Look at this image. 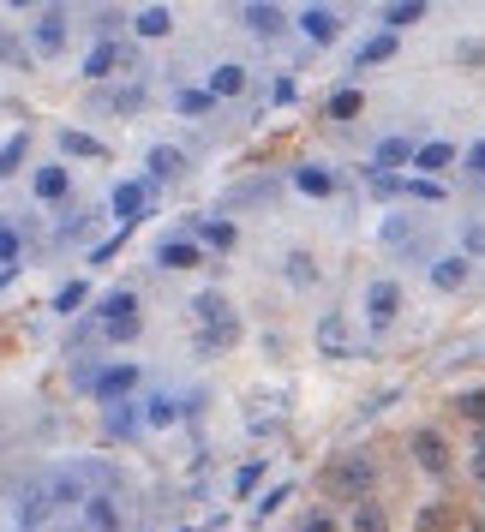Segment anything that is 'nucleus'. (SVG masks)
Returning <instances> with one entry per match:
<instances>
[{"mask_svg": "<svg viewBox=\"0 0 485 532\" xmlns=\"http://www.w3.org/2000/svg\"><path fill=\"white\" fill-rule=\"evenodd\" d=\"M372 478H378L372 454H336V461L318 473V491H323V496H342V503H354V509H360L365 491H372Z\"/></svg>", "mask_w": 485, "mask_h": 532, "instance_id": "f257e3e1", "label": "nucleus"}, {"mask_svg": "<svg viewBox=\"0 0 485 532\" xmlns=\"http://www.w3.org/2000/svg\"><path fill=\"white\" fill-rule=\"evenodd\" d=\"M102 329H108V341H132L138 336V299L126 294V287H114V294L102 299Z\"/></svg>", "mask_w": 485, "mask_h": 532, "instance_id": "f03ea898", "label": "nucleus"}, {"mask_svg": "<svg viewBox=\"0 0 485 532\" xmlns=\"http://www.w3.org/2000/svg\"><path fill=\"white\" fill-rule=\"evenodd\" d=\"M90 395H96L102 407H114V401H132V395H138V365H102L96 383H90Z\"/></svg>", "mask_w": 485, "mask_h": 532, "instance_id": "7ed1b4c3", "label": "nucleus"}, {"mask_svg": "<svg viewBox=\"0 0 485 532\" xmlns=\"http://www.w3.org/2000/svg\"><path fill=\"white\" fill-rule=\"evenodd\" d=\"M407 454H414L431 478H449V443L438 431H414V436H407Z\"/></svg>", "mask_w": 485, "mask_h": 532, "instance_id": "20e7f679", "label": "nucleus"}, {"mask_svg": "<svg viewBox=\"0 0 485 532\" xmlns=\"http://www.w3.org/2000/svg\"><path fill=\"white\" fill-rule=\"evenodd\" d=\"M84 532H121V496H114V485L84 503Z\"/></svg>", "mask_w": 485, "mask_h": 532, "instance_id": "39448f33", "label": "nucleus"}, {"mask_svg": "<svg viewBox=\"0 0 485 532\" xmlns=\"http://www.w3.org/2000/svg\"><path fill=\"white\" fill-rule=\"evenodd\" d=\"M108 204H114V221H121V228H132V221L150 210V186H144V179H126V186H114V197H108Z\"/></svg>", "mask_w": 485, "mask_h": 532, "instance_id": "423d86ee", "label": "nucleus"}, {"mask_svg": "<svg viewBox=\"0 0 485 532\" xmlns=\"http://www.w3.org/2000/svg\"><path fill=\"white\" fill-rule=\"evenodd\" d=\"M396 312H402V287L396 281H372L365 287V317L384 329V323H396Z\"/></svg>", "mask_w": 485, "mask_h": 532, "instance_id": "0eeeda50", "label": "nucleus"}, {"mask_svg": "<svg viewBox=\"0 0 485 532\" xmlns=\"http://www.w3.org/2000/svg\"><path fill=\"white\" fill-rule=\"evenodd\" d=\"M121 66H132V48H121V42H96L90 60H84V79H108V72H121Z\"/></svg>", "mask_w": 485, "mask_h": 532, "instance_id": "6e6552de", "label": "nucleus"}, {"mask_svg": "<svg viewBox=\"0 0 485 532\" xmlns=\"http://www.w3.org/2000/svg\"><path fill=\"white\" fill-rule=\"evenodd\" d=\"M294 24H300V37H312V42H336V30H342L336 6H305Z\"/></svg>", "mask_w": 485, "mask_h": 532, "instance_id": "1a4fd4ad", "label": "nucleus"}, {"mask_svg": "<svg viewBox=\"0 0 485 532\" xmlns=\"http://www.w3.org/2000/svg\"><path fill=\"white\" fill-rule=\"evenodd\" d=\"M414 156H420V150H414L407 138H384L378 150H372V174H396V168H407Z\"/></svg>", "mask_w": 485, "mask_h": 532, "instance_id": "9d476101", "label": "nucleus"}, {"mask_svg": "<svg viewBox=\"0 0 485 532\" xmlns=\"http://www.w3.org/2000/svg\"><path fill=\"white\" fill-rule=\"evenodd\" d=\"M240 19H246V30H252V37H282V30H288V12H282V6H240Z\"/></svg>", "mask_w": 485, "mask_h": 532, "instance_id": "9b49d317", "label": "nucleus"}, {"mask_svg": "<svg viewBox=\"0 0 485 532\" xmlns=\"http://www.w3.org/2000/svg\"><path fill=\"white\" fill-rule=\"evenodd\" d=\"M156 263H162V270H192V263H204V245H198V239H162Z\"/></svg>", "mask_w": 485, "mask_h": 532, "instance_id": "f8f14e48", "label": "nucleus"}, {"mask_svg": "<svg viewBox=\"0 0 485 532\" xmlns=\"http://www.w3.org/2000/svg\"><path fill=\"white\" fill-rule=\"evenodd\" d=\"M30 186H37L42 204H61V197L72 192V174H66L61 162H48V168H37V179H30Z\"/></svg>", "mask_w": 485, "mask_h": 532, "instance_id": "ddd939ff", "label": "nucleus"}, {"mask_svg": "<svg viewBox=\"0 0 485 532\" xmlns=\"http://www.w3.org/2000/svg\"><path fill=\"white\" fill-rule=\"evenodd\" d=\"M192 312H198L204 329H228V323H234V305H228L222 294H198V299H192Z\"/></svg>", "mask_w": 485, "mask_h": 532, "instance_id": "4468645a", "label": "nucleus"}, {"mask_svg": "<svg viewBox=\"0 0 485 532\" xmlns=\"http://www.w3.org/2000/svg\"><path fill=\"white\" fill-rule=\"evenodd\" d=\"M431 287H438V294L467 287V257H438V263H431Z\"/></svg>", "mask_w": 485, "mask_h": 532, "instance_id": "2eb2a0df", "label": "nucleus"}, {"mask_svg": "<svg viewBox=\"0 0 485 532\" xmlns=\"http://www.w3.org/2000/svg\"><path fill=\"white\" fill-rule=\"evenodd\" d=\"M61 37H66V12H61V6H42V19H37V48H42V54H54V48H61Z\"/></svg>", "mask_w": 485, "mask_h": 532, "instance_id": "dca6fc26", "label": "nucleus"}, {"mask_svg": "<svg viewBox=\"0 0 485 532\" xmlns=\"http://www.w3.org/2000/svg\"><path fill=\"white\" fill-rule=\"evenodd\" d=\"M198 234H204V245H210V252H234V245H240V228H234L228 216H210Z\"/></svg>", "mask_w": 485, "mask_h": 532, "instance_id": "f3484780", "label": "nucleus"}, {"mask_svg": "<svg viewBox=\"0 0 485 532\" xmlns=\"http://www.w3.org/2000/svg\"><path fill=\"white\" fill-rule=\"evenodd\" d=\"M246 90V66H234V60H222L216 72H210V96L222 102V96H240Z\"/></svg>", "mask_w": 485, "mask_h": 532, "instance_id": "a211bd4d", "label": "nucleus"}, {"mask_svg": "<svg viewBox=\"0 0 485 532\" xmlns=\"http://www.w3.org/2000/svg\"><path fill=\"white\" fill-rule=\"evenodd\" d=\"M132 30H138L144 42H156V37H168V30H174V12H168V6H144L138 19H132Z\"/></svg>", "mask_w": 485, "mask_h": 532, "instance_id": "6ab92c4d", "label": "nucleus"}, {"mask_svg": "<svg viewBox=\"0 0 485 532\" xmlns=\"http://www.w3.org/2000/svg\"><path fill=\"white\" fill-rule=\"evenodd\" d=\"M132 425H138V419H132V401L102 407V436H108V443H114V436H132Z\"/></svg>", "mask_w": 485, "mask_h": 532, "instance_id": "aec40b11", "label": "nucleus"}, {"mask_svg": "<svg viewBox=\"0 0 485 532\" xmlns=\"http://www.w3.org/2000/svg\"><path fill=\"white\" fill-rule=\"evenodd\" d=\"M462 156L456 144H444V138H431V144H420V156H414V168H425V174H438V168H449V162Z\"/></svg>", "mask_w": 485, "mask_h": 532, "instance_id": "412c9836", "label": "nucleus"}, {"mask_svg": "<svg viewBox=\"0 0 485 532\" xmlns=\"http://www.w3.org/2000/svg\"><path fill=\"white\" fill-rule=\"evenodd\" d=\"M414 532H456V509H444V503L420 509L414 514Z\"/></svg>", "mask_w": 485, "mask_h": 532, "instance_id": "4be33fe9", "label": "nucleus"}, {"mask_svg": "<svg viewBox=\"0 0 485 532\" xmlns=\"http://www.w3.org/2000/svg\"><path fill=\"white\" fill-rule=\"evenodd\" d=\"M318 347H323V353H347V323H342L336 312L318 323Z\"/></svg>", "mask_w": 485, "mask_h": 532, "instance_id": "5701e85b", "label": "nucleus"}, {"mask_svg": "<svg viewBox=\"0 0 485 532\" xmlns=\"http://www.w3.org/2000/svg\"><path fill=\"white\" fill-rule=\"evenodd\" d=\"M425 19V0H396L384 6V30H402V24H420Z\"/></svg>", "mask_w": 485, "mask_h": 532, "instance_id": "b1692460", "label": "nucleus"}, {"mask_svg": "<svg viewBox=\"0 0 485 532\" xmlns=\"http://www.w3.org/2000/svg\"><path fill=\"white\" fill-rule=\"evenodd\" d=\"M61 150H66V156H84V162L108 156V150H102V144L90 138V132H72V126H66V132H61Z\"/></svg>", "mask_w": 485, "mask_h": 532, "instance_id": "393cba45", "label": "nucleus"}, {"mask_svg": "<svg viewBox=\"0 0 485 532\" xmlns=\"http://www.w3.org/2000/svg\"><path fill=\"white\" fill-rule=\"evenodd\" d=\"M396 54V30H378L372 42H360V66H384Z\"/></svg>", "mask_w": 485, "mask_h": 532, "instance_id": "a878e982", "label": "nucleus"}, {"mask_svg": "<svg viewBox=\"0 0 485 532\" xmlns=\"http://www.w3.org/2000/svg\"><path fill=\"white\" fill-rule=\"evenodd\" d=\"M347 532H389V514L378 509V503H360L354 520H347Z\"/></svg>", "mask_w": 485, "mask_h": 532, "instance_id": "bb28decb", "label": "nucleus"}, {"mask_svg": "<svg viewBox=\"0 0 485 532\" xmlns=\"http://www.w3.org/2000/svg\"><path fill=\"white\" fill-rule=\"evenodd\" d=\"M174 419H180V401H174V395H168V389H162L156 401L144 407V425H156V431H162V425H174Z\"/></svg>", "mask_w": 485, "mask_h": 532, "instance_id": "cd10ccee", "label": "nucleus"}, {"mask_svg": "<svg viewBox=\"0 0 485 532\" xmlns=\"http://www.w3.org/2000/svg\"><path fill=\"white\" fill-rule=\"evenodd\" d=\"M180 168H186V162H180L174 144H156V150H150V174H156V179H174Z\"/></svg>", "mask_w": 485, "mask_h": 532, "instance_id": "c85d7f7f", "label": "nucleus"}, {"mask_svg": "<svg viewBox=\"0 0 485 532\" xmlns=\"http://www.w3.org/2000/svg\"><path fill=\"white\" fill-rule=\"evenodd\" d=\"M294 186H300L305 197H330V192H336V179L323 174V168H300V174H294Z\"/></svg>", "mask_w": 485, "mask_h": 532, "instance_id": "c756f323", "label": "nucleus"}, {"mask_svg": "<svg viewBox=\"0 0 485 532\" xmlns=\"http://www.w3.org/2000/svg\"><path fill=\"white\" fill-rule=\"evenodd\" d=\"M240 341V323H228V329H198V353H222Z\"/></svg>", "mask_w": 485, "mask_h": 532, "instance_id": "7c9ffc66", "label": "nucleus"}, {"mask_svg": "<svg viewBox=\"0 0 485 532\" xmlns=\"http://www.w3.org/2000/svg\"><path fill=\"white\" fill-rule=\"evenodd\" d=\"M24 150H30V138H24V132H13V138H6V150H0V179H13V174H19Z\"/></svg>", "mask_w": 485, "mask_h": 532, "instance_id": "2f4dec72", "label": "nucleus"}, {"mask_svg": "<svg viewBox=\"0 0 485 532\" xmlns=\"http://www.w3.org/2000/svg\"><path fill=\"white\" fill-rule=\"evenodd\" d=\"M360 108H365V96H360V90H336V96H330V108H323V114H330V120H354V114H360Z\"/></svg>", "mask_w": 485, "mask_h": 532, "instance_id": "473e14b6", "label": "nucleus"}, {"mask_svg": "<svg viewBox=\"0 0 485 532\" xmlns=\"http://www.w3.org/2000/svg\"><path fill=\"white\" fill-rule=\"evenodd\" d=\"M456 413H462L467 425H480V431H485V389H467V395H456Z\"/></svg>", "mask_w": 485, "mask_h": 532, "instance_id": "72a5a7b5", "label": "nucleus"}, {"mask_svg": "<svg viewBox=\"0 0 485 532\" xmlns=\"http://www.w3.org/2000/svg\"><path fill=\"white\" fill-rule=\"evenodd\" d=\"M174 108H180V114H210L216 96H210V90H174Z\"/></svg>", "mask_w": 485, "mask_h": 532, "instance_id": "f704fd0d", "label": "nucleus"}, {"mask_svg": "<svg viewBox=\"0 0 485 532\" xmlns=\"http://www.w3.org/2000/svg\"><path fill=\"white\" fill-rule=\"evenodd\" d=\"M19 252H24V234L13 228V221H0V263L13 270V263H19Z\"/></svg>", "mask_w": 485, "mask_h": 532, "instance_id": "c9c22d12", "label": "nucleus"}, {"mask_svg": "<svg viewBox=\"0 0 485 532\" xmlns=\"http://www.w3.org/2000/svg\"><path fill=\"white\" fill-rule=\"evenodd\" d=\"M84 299H90V287H84V281H66L61 294H54V312H79Z\"/></svg>", "mask_w": 485, "mask_h": 532, "instance_id": "e433bc0d", "label": "nucleus"}, {"mask_svg": "<svg viewBox=\"0 0 485 532\" xmlns=\"http://www.w3.org/2000/svg\"><path fill=\"white\" fill-rule=\"evenodd\" d=\"M462 257H485V221H467V234H462Z\"/></svg>", "mask_w": 485, "mask_h": 532, "instance_id": "4c0bfd02", "label": "nucleus"}, {"mask_svg": "<svg viewBox=\"0 0 485 532\" xmlns=\"http://www.w3.org/2000/svg\"><path fill=\"white\" fill-rule=\"evenodd\" d=\"M288 491H294V485H276V491H263V496H258V509H252V514H258V520H263V514H276V509L288 503Z\"/></svg>", "mask_w": 485, "mask_h": 532, "instance_id": "58836bf2", "label": "nucleus"}, {"mask_svg": "<svg viewBox=\"0 0 485 532\" xmlns=\"http://www.w3.org/2000/svg\"><path fill=\"white\" fill-rule=\"evenodd\" d=\"M372 192H378V197H396V192H407V179H396V174H372Z\"/></svg>", "mask_w": 485, "mask_h": 532, "instance_id": "ea45409f", "label": "nucleus"}, {"mask_svg": "<svg viewBox=\"0 0 485 532\" xmlns=\"http://www.w3.org/2000/svg\"><path fill=\"white\" fill-rule=\"evenodd\" d=\"M407 192L425 197V204H438V197H444V192H438V179H407Z\"/></svg>", "mask_w": 485, "mask_h": 532, "instance_id": "a19ab883", "label": "nucleus"}, {"mask_svg": "<svg viewBox=\"0 0 485 532\" xmlns=\"http://www.w3.org/2000/svg\"><path fill=\"white\" fill-rule=\"evenodd\" d=\"M300 532H336V520H330V514H305V520H300Z\"/></svg>", "mask_w": 485, "mask_h": 532, "instance_id": "79ce46f5", "label": "nucleus"}, {"mask_svg": "<svg viewBox=\"0 0 485 532\" xmlns=\"http://www.w3.org/2000/svg\"><path fill=\"white\" fill-rule=\"evenodd\" d=\"M288 276H294V281H318V270H312L305 257H288Z\"/></svg>", "mask_w": 485, "mask_h": 532, "instance_id": "37998d69", "label": "nucleus"}, {"mask_svg": "<svg viewBox=\"0 0 485 532\" xmlns=\"http://www.w3.org/2000/svg\"><path fill=\"white\" fill-rule=\"evenodd\" d=\"M258 478H263V467H258V461H252V467H240V478H234V485H240V491H252Z\"/></svg>", "mask_w": 485, "mask_h": 532, "instance_id": "c03bdc74", "label": "nucleus"}, {"mask_svg": "<svg viewBox=\"0 0 485 532\" xmlns=\"http://www.w3.org/2000/svg\"><path fill=\"white\" fill-rule=\"evenodd\" d=\"M467 168H473V174H485V138L473 144V150H467Z\"/></svg>", "mask_w": 485, "mask_h": 532, "instance_id": "a18cd8bd", "label": "nucleus"}, {"mask_svg": "<svg viewBox=\"0 0 485 532\" xmlns=\"http://www.w3.org/2000/svg\"><path fill=\"white\" fill-rule=\"evenodd\" d=\"M473 461H485V431H480V436H473Z\"/></svg>", "mask_w": 485, "mask_h": 532, "instance_id": "49530a36", "label": "nucleus"}, {"mask_svg": "<svg viewBox=\"0 0 485 532\" xmlns=\"http://www.w3.org/2000/svg\"><path fill=\"white\" fill-rule=\"evenodd\" d=\"M467 532H485V520H467Z\"/></svg>", "mask_w": 485, "mask_h": 532, "instance_id": "de8ad7c7", "label": "nucleus"}, {"mask_svg": "<svg viewBox=\"0 0 485 532\" xmlns=\"http://www.w3.org/2000/svg\"><path fill=\"white\" fill-rule=\"evenodd\" d=\"M19 532H30V527H19Z\"/></svg>", "mask_w": 485, "mask_h": 532, "instance_id": "09e8293b", "label": "nucleus"}]
</instances>
